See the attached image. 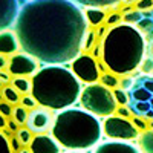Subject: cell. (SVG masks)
Here are the masks:
<instances>
[{
    "mask_svg": "<svg viewBox=\"0 0 153 153\" xmlns=\"http://www.w3.org/2000/svg\"><path fill=\"white\" fill-rule=\"evenodd\" d=\"M12 29L23 52L43 65H66L84 49L89 22L72 0H28Z\"/></svg>",
    "mask_w": 153,
    "mask_h": 153,
    "instance_id": "obj_1",
    "label": "cell"
},
{
    "mask_svg": "<svg viewBox=\"0 0 153 153\" xmlns=\"http://www.w3.org/2000/svg\"><path fill=\"white\" fill-rule=\"evenodd\" d=\"M146 51L144 34L135 25L123 22L106 31L101 42V61L112 74L129 75L139 69Z\"/></svg>",
    "mask_w": 153,
    "mask_h": 153,
    "instance_id": "obj_2",
    "label": "cell"
},
{
    "mask_svg": "<svg viewBox=\"0 0 153 153\" xmlns=\"http://www.w3.org/2000/svg\"><path fill=\"white\" fill-rule=\"evenodd\" d=\"M32 80L31 95L38 106L51 110H65L74 107L81 95V81L76 78L72 69L63 65H46L40 68Z\"/></svg>",
    "mask_w": 153,
    "mask_h": 153,
    "instance_id": "obj_3",
    "label": "cell"
},
{
    "mask_svg": "<svg viewBox=\"0 0 153 153\" xmlns=\"http://www.w3.org/2000/svg\"><path fill=\"white\" fill-rule=\"evenodd\" d=\"M51 135L68 150H89L100 144L104 133L97 115L86 109L68 107L55 115Z\"/></svg>",
    "mask_w": 153,
    "mask_h": 153,
    "instance_id": "obj_4",
    "label": "cell"
},
{
    "mask_svg": "<svg viewBox=\"0 0 153 153\" xmlns=\"http://www.w3.org/2000/svg\"><path fill=\"white\" fill-rule=\"evenodd\" d=\"M80 104L83 109L97 115L98 118H107L117 113L118 103L113 95V91L103 84H87L80 95Z\"/></svg>",
    "mask_w": 153,
    "mask_h": 153,
    "instance_id": "obj_5",
    "label": "cell"
},
{
    "mask_svg": "<svg viewBox=\"0 0 153 153\" xmlns=\"http://www.w3.org/2000/svg\"><path fill=\"white\" fill-rule=\"evenodd\" d=\"M103 133L109 139H121V141H133L139 138V130L129 118L120 115H110L103 121Z\"/></svg>",
    "mask_w": 153,
    "mask_h": 153,
    "instance_id": "obj_6",
    "label": "cell"
},
{
    "mask_svg": "<svg viewBox=\"0 0 153 153\" xmlns=\"http://www.w3.org/2000/svg\"><path fill=\"white\" fill-rule=\"evenodd\" d=\"M71 69L76 75V78L86 84L98 83V80L101 78L98 63L95 57L89 55V54H80L71 63Z\"/></svg>",
    "mask_w": 153,
    "mask_h": 153,
    "instance_id": "obj_7",
    "label": "cell"
},
{
    "mask_svg": "<svg viewBox=\"0 0 153 153\" xmlns=\"http://www.w3.org/2000/svg\"><path fill=\"white\" fill-rule=\"evenodd\" d=\"M130 98L132 101L146 103L149 106L146 118L153 120V75L146 74L135 80L133 87L130 89Z\"/></svg>",
    "mask_w": 153,
    "mask_h": 153,
    "instance_id": "obj_8",
    "label": "cell"
},
{
    "mask_svg": "<svg viewBox=\"0 0 153 153\" xmlns=\"http://www.w3.org/2000/svg\"><path fill=\"white\" fill-rule=\"evenodd\" d=\"M38 61L35 57L26 54V52H17L11 55L8 72L12 76H34L40 68H38Z\"/></svg>",
    "mask_w": 153,
    "mask_h": 153,
    "instance_id": "obj_9",
    "label": "cell"
},
{
    "mask_svg": "<svg viewBox=\"0 0 153 153\" xmlns=\"http://www.w3.org/2000/svg\"><path fill=\"white\" fill-rule=\"evenodd\" d=\"M54 120H55V117L52 115V110L48 107H43V106H38L29 112L26 127L34 135L46 133L52 129Z\"/></svg>",
    "mask_w": 153,
    "mask_h": 153,
    "instance_id": "obj_10",
    "label": "cell"
},
{
    "mask_svg": "<svg viewBox=\"0 0 153 153\" xmlns=\"http://www.w3.org/2000/svg\"><path fill=\"white\" fill-rule=\"evenodd\" d=\"M19 11V0H0V32L14 28Z\"/></svg>",
    "mask_w": 153,
    "mask_h": 153,
    "instance_id": "obj_11",
    "label": "cell"
},
{
    "mask_svg": "<svg viewBox=\"0 0 153 153\" xmlns=\"http://www.w3.org/2000/svg\"><path fill=\"white\" fill-rule=\"evenodd\" d=\"M92 153H143L139 146H135L129 141L121 139H109L95 146Z\"/></svg>",
    "mask_w": 153,
    "mask_h": 153,
    "instance_id": "obj_12",
    "label": "cell"
},
{
    "mask_svg": "<svg viewBox=\"0 0 153 153\" xmlns=\"http://www.w3.org/2000/svg\"><path fill=\"white\" fill-rule=\"evenodd\" d=\"M32 153H61V146L52 135L38 133L29 144Z\"/></svg>",
    "mask_w": 153,
    "mask_h": 153,
    "instance_id": "obj_13",
    "label": "cell"
},
{
    "mask_svg": "<svg viewBox=\"0 0 153 153\" xmlns=\"http://www.w3.org/2000/svg\"><path fill=\"white\" fill-rule=\"evenodd\" d=\"M20 49V42L14 29H6L0 32V54L14 55Z\"/></svg>",
    "mask_w": 153,
    "mask_h": 153,
    "instance_id": "obj_14",
    "label": "cell"
},
{
    "mask_svg": "<svg viewBox=\"0 0 153 153\" xmlns=\"http://www.w3.org/2000/svg\"><path fill=\"white\" fill-rule=\"evenodd\" d=\"M76 5H80L81 8H113L120 3H123L124 0H72Z\"/></svg>",
    "mask_w": 153,
    "mask_h": 153,
    "instance_id": "obj_15",
    "label": "cell"
},
{
    "mask_svg": "<svg viewBox=\"0 0 153 153\" xmlns=\"http://www.w3.org/2000/svg\"><path fill=\"white\" fill-rule=\"evenodd\" d=\"M9 84L14 87L22 97L29 95L31 91H32V80H28V76H12Z\"/></svg>",
    "mask_w": 153,
    "mask_h": 153,
    "instance_id": "obj_16",
    "label": "cell"
},
{
    "mask_svg": "<svg viewBox=\"0 0 153 153\" xmlns=\"http://www.w3.org/2000/svg\"><path fill=\"white\" fill-rule=\"evenodd\" d=\"M86 11V17H87V22L91 26H100L103 25V22L106 20V12L104 9L101 8H84Z\"/></svg>",
    "mask_w": 153,
    "mask_h": 153,
    "instance_id": "obj_17",
    "label": "cell"
},
{
    "mask_svg": "<svg viewBox=\"0 0 153 153\" xmlns=\"http://www.w3.org/2000/svg\"><path fill=\"white\" fill-rule=\"evenodd\" d=\"M138 144L143 153H153V129H147L139 135Z\"/></svg>",
    "mask_w": 153,
    "mask_h": 153,
    "instance_id": "obj_18",
    "label": "cell"
},
{
    "mask_svg": "<svg viewBox=\"0 0 153 153\" xmlns=\"http://www.w3.org/2000/svg\"><path fill=\"white\" fill-rule=\"evenodd\" d=\"M100 83L103 84V86H106V87H109V89H117L118 86H120V80H118V76H117V74H112L110 71H107V72H104L103 75H101V78H100Z\"/></svg>",
    "mask_w": 153,
    "mask_h": 153,
    "instance_id": "obj_19",
    "label": "cell"
},
{
    "mask_svg": "<svg viewBox=\"0 0 153 153\" xmlns=\"http://www.w3.org/2000/svg\"><path fill=\"white\" fill-rule=\"evenodd\" d=\"M3 97H5V101H8V103L12 104V106L20 104V101H22V95L12 86H5L3 87Z\"/></svg>",
    "mask_w": 153,
    "mask_h": 153,
    "instance_id": "obj_20",
    "label": "cell"
},
{
    "mask_svg": "<svg viewBox=\"0 0 153 153\" xmlns=\"http://www.w3.org/2000/svg\"><path fill=\"white\" fill-rule=\"evenodd\" d=\"M16 136H17V139L20 141V144L23 147H28L32 143V139H34V133L28 129L26 126H22L20 129L16 132Z\"/></svg>",
    "mask_w": 153,
    "mask_h": 153,
    "instance_id": "obj_21",
    "label": "cell"
},
{
    "mask_svg": "<svg viewBox=\"0 0 153 153\" xmlns=\"http://www.w3.org/2000/svg\"><path fill=\"white\" fill-rule=\"evenodd\" d=\"M28 117H29V113H28V109L26 107H23L22 104L19 106H14V113H12V118H14L19 126H26L28 123Z\"/></svg>",
    "mask_w": 153,
    "mask_h": 153,
    "instance_id": "obj_22",
    "label": "cell"
},
{
    "mask_svg": "<svg viewBox=\"0 0 153 153\" xmlns=\"http://www.w3.org/2000/svg\"><path fill=\"white\" fill-rule=\"evenodd\" d=\"M144 17L141 14V11L133 9V11H126V14L123 16V22L124 23H130V25H138Z\"/></svg>",
    "mask_w": 153,
    "mask_h": 153,
    "instance_id": "obj_23",
    "label": "cell"
},
{
    "mask_svg": "<svg viewBox=\"0 0 153 153\" xmlns=\"http://www.w3.org/2000/svg\"><path fill=\"white\" fill-rule=\"evenodd\" d=\"M113 95H115V98H117V103H118V106H127L129 104V101H130V98H129V95H127V92L124 91V89L121 87V89H113Z\"/></svg>",
    "mask_w": 153,
    "mask_h": 153,
    "instance_id": "obj_24",
    "label": "cell"
},
{
    "mask_svg": "<svg viewBox=\"0 0 153 153\" xmlns=\"http://www.w3.org/2000/svg\"><path fill=\"white\" fill-rule=\"evenodd\" d=\"M0 153H14V150L11 147L9 138L2 130H0Z\"/></svg>",
    "mask_w": 153,
    "mask_h": 153,
    "instance_id": "obj_25",
    "label": "cell"
},
{
    "mask_svg": "<svg viewBox=\"0 0 153 153\" xmlns=\"http://www.w3.org/2000/svg\"><path fill=\"white\" fill-rule=\"evenodd\" d=\"M130 120H132V123L136 126V129H138L139 132H146V130L149 129V123L144 120V117H139V115H133Z\"/></svg>",
    "mask_w": 153,
    "mask_h": 153,
    "instance_id": "obj_26",
    "label": "cell"
},
{
    "mask_svg": "<svg viewBox=\"0 0 153 153\" xmlns=\"http://www.w3.org/2000/svg\"><path fill=\"white\" fill-rule=\"evenodd\" d=\"M20 104L23 106V107H26V109H29V110H32V109H35V107H38V103H37V100L29 94V95H25V97H22V101H20Z\"/></svg>",
    "mask_w": 153,
    "mask_h": 153,
    "instance_id": "obj_27",
    "label": "cell"
},
{
    "mask_svg": "<svg viewBox=\"0 0 153 153\" xmlns=\"http://www.w3.org/2000/svg\"><path fill=\"white\" fill-rule=\"evenodd\" d=\"M0 113L5 115L6 118H11L12 117V113H14V106L9 104L8 101H0Z\"/></svg>",
    "mask_w": 153,
    "mask_h": 153,
    "instance_id": "obj_28",
    "label": "cell"
},
{
    "mask_svg": "<svg viewBox=\"0 0 153 153\" xmlns=\"http://www.w3.org/2000/svg\"><path fill=\"white\" fill-rule=\"evenodd\" d=\"M138 29L143 31V32H147V34H152V31H153V20L152 19H143L141 22L138 23Z\"/></svg>",
    "mask_w": 153,
    "mask_h": 153,
    "instance_id": "obj_29",
    "label": "cell"
},
{
    "mask_svg": "<svg viewBox=\"0 0 153 153\" xmlns=\"http://www.w3.org/2000/svg\"><path fill=\"white\" fill-rule=\"evenodd\" d=\"M139 71H141V74H153V58H144V61L139 66Z\"/></svg>",
    "mask_w": 153,
    "mask_h": 153,
    "instance_id": "obj_30",
    "label": "cell"
},
{
    "mask_svg": "<svg viewBox=\"0 0 153 153\" xmlns=\"http://www.w3.org/2000/svg\"><path fill=\"white\" fill-rule=\"evenodd\" d=\"M121 20H123V16L118 14V12H113V14H110V16L106 19V23L109 25V28H110V26H115V25H120Z\"/></svg>",
    "mask_w": 153,
    "mask_h": 153,
    "instance_id": "obj_31",
    "label": "cell"
},
{
    "mask_svg": "<svg viewBox=\"0 0 153 153\" xmlns=\"http://www.w3.org/2000/svg\"><path fill=\"white\" fill-rule=\"evenodd\" d=\"M136 9L138 11L153 9V0H138V2H136Z\"/></svg>",
    "mask_w": 153,
    "mask_h": 153,
    "instance_id": "obj_32",
    "label": "cell"
},
{
    "mask_svg": "<svg viewBox=\"0 0 153 153\" xmlns=\"http://www.w3.org/2000/svg\"><path fill=\"white\" fill-rule=\"evenodd\" d=\"M94 42H95V32L94 31H89L87 35H86V40H84V51L91 49L92 45H94Z\"/></svg>",
    "mask_w": 153,
    "mask_h": 153,
    "instance_id": "obj_33",
    "label": "cell"
},
{
    "mask_svg": "<svg viewBox=\"0 0 153 153\" xmlns=\"http://www.w3.org/2000/svg\"><path fill=\"white\" fill-rule=\"evenodd\" d=\"M117 115H120V117H123V118H129V120H130L132 110H130L129 107H126V106H120V107L117 109Z\"/></svg>",
    "mask_w": 153,
    "mask_h": 153,
    "instance_id": "obj_34",
    "label": "cell"
},
{
    "mask_svg": "<svg viewBox=\"0 0 153 153\" xmlns=\"http://www.w3.org/2000/svg\"><path fill=\"white\" fill-rule=\"evenodd\" d=\"M133 83H135V78L133 76H126L124 80H121V87L124 89V91H127V89H132L133 87Z\"/></svg>",
    "mask_w": 153,
    "mask_h": 153,
    "instance_id": "obj_35",
    "label": "cell"
},
{
    "mask_svg": "<svg viewBox=\"0 0 153 153\" xmlns=\"http://www.w3.org/2000/svg\"><path fill=\"white\" fill-rule=\"evenodd\" d=\"M11 74L8 72V69H3V71H0V81H2L3 84H8L11 83Z\"/></svg>",
    "mask_w": 153,
    "mask_h": 153,
    "instance_id": "obj_36",
    "label": "cell"
},
{
    "mask_svg": "<svg viewBox=\"0 0 153 153\" xmlns=\"http://www.w3.org/2000/svg\"><path fill=\"white\" fill-rule=\"evenodd\" d=\"M6 129H9V130H11L12 133H16V132H17V130L20 129V127H19V123H17V121H16L14 118H12V120H9V121H8V126H6Z\"/></svg>",
    "mask_w": 153,
    "mask_h": 153,
    "instance_id": "obj_37",
    "label": "cell"
},
{
    "mask_svg": "<svg viewBox=\"0 0 153 153\" xmlns=\"http://www.w3.org/2000/svg\"><path fill=\"white\" fill-rule=\"evenodd\" d=\"M8 65H9V58H6V55L3 54H0V71L8 69Z\"/></svg>",
    "mask_w": 153,
    "mask_h": 153,
    "instance_id": "obj_38",
    "label": "cell"
},
{
    "mask_svg": "<svg viewBox=\"0 0 153 153\" xmlns=\"http://www.w3.org/2000/svg\"><path fill=\"white\" fill-rule=\"evenodd\" d=\"M11 147H12V150H14V152H19V150H20V147H23V146L20 144V141L17 139V136H16V135H14V138L11 139Z\"/></svg>",
    "mask_w": 153,
    "mask_h": 153,
    "instance_id": "obj_39",
    "label": "cell"
},
{
    "mask_svg": "<svg viewBox=\"0 0 153 153\" xmlns=\"http://www.w3.org/2000/svg\"><path fill=\"white\" fill-rule=\"evenodd\" d=\"M6 126H8V120H6V117L0 113V130L6 129Z\"/></svg>",
    "mask_w": 153,
    "mask_h": 153,
    "instance_id": "obj_40",
    "label": "cell"
},
{
    "mask_svg": "<svg viewBox=\"0 0 153 153\" xmlns=\"http://www.w3.org/2000/svg\"><path fill=\"white\" fill-rule=\"evenodd\" d=\"M149 57L153 58V40H152L150 45H149Z\"/></svg>",
    "mask_w": 153,
    "mask_h": 153,
    "instance_id": "obj_41",
    "label": "cell"
},
{
    "mask_svg": "<svg viewBox=\"0 0 153 153\" xmlns=\"http://www.w3.org/2000/svg\"><path fill=\"white\" fill-rule=\"evenodd\" d=\"M17 153H32V152H31V149H26V147H22V149H20V150H19Z\"/></svg>",
    "mask_w": 153,
    "mask_h": 153,
    "instance_id": "obj_42",
    "label": "cell"
},
{
    "mask_svg": "<svg viewBox=\"0 0 153 153\" xmlns=\"http://www.w3.org/2000/svg\"><path fill=\"white\" fill-rule=\"evenodd\" d=\"M65 153H83V150H69V152H65Z\"/></svg>",
    "mask_w": 153,
    "mask_h": 153,
    "instance_id": "obj_43",
    "label": "cell"
},
{
    "mask_svg": "<svg viewBox=\"0 0 153 153\" xmlns=\"http://www.w3.org/2000/svg\"><path fill=\"white\" fill-rule=\"evenodd\" d=\"M149 129H153V120L149 123Z\"/></svg>",
    "mask_w": 153,
    "mask_h": 153,
    "instance_id": "obj_44",
    "label": "cell"
},
{
    "mask_svg": "<svg viewBox=\"0 0 153 153\" xmlns=\"http://www.w3.org/2000/svg\"><path fill=\"white\" fill-rule=\"evenodd\" d=\"M3 87H5V84H3L2 81H0V91H2V89H3Z\"/></svg>",
    "mask_w": 153,
    "mask_h": 153,
    "instance_id": "obj_45",
    "label": "cell"
}]
</instances>
